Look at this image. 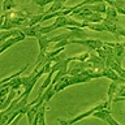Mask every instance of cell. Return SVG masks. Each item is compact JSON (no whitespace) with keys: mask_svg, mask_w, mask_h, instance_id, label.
<instances>
[{"mask_svg":"<svg viewBox=\"0 0 125 125\" xmlns=\"http://www.w3.org/2000/svg\"><path fill=\"white\" fill-rule=\"evenodd\" d=\"M70 44H80L86 47L89 51H95L98 48H102L103 47V42L99 41V39H70L69 41Z\"/></svg>","mask_w":125,"mask_h":125,"instance_id":"cell-1","label":"cell"},{"mask_svg":"<svg viewBox=\"0 0 125 125\" xmlns=\"http://www.w3.org/2000/svg\"><path fill=\"white\" fill-rule=\"evenodd\" d=\"M102 72V77L108 78L112 82H117V83H125V78H121L119 74H117L115 70H112L111 68H104L100 70Z\"/></svg>","mask_w":125,"mask_h":125,"instance_id":"cell-2","label":"cell"},{"mask_svg":"<svg viewBox=\"0 0 125 125\" xmlns=\"http://www.w3.org/2000/svg\"><path fill=\"white\" fill-rule=\"evenodd\" d=\"M41 27L42 25L38 23V25H34V26H22L20 27L21 31L23 33L25 37H30V38H38L41 35Z\"/></svg>","mask_w":125,"mask_h":125,"instance_id":"cell-3","label":"cell"},{"mask_svg":"<svg viewBox=\"0 0 125 125\" xmlns=\"http://www.w3.org/2000/svg\"><path fill=\"white\" fill-rule=\"evenodd\" d=\"M25 35L21 34V35H17V37H13V38H9V39H7L5 42H3L1 44H0V55H1L4 51H7L8 48H10L12 46H14V44H17L18 42H22V41H25Z\"/></svg>","mask_w":125,"mask_h":125,"instance_id":"cell-4","label":"cell"},{"mask_svg":"<svg viewBox=\"0 0 125 125\" xmlns=\"http://www.w3.org/2000/svg\"><path fill=\"white\" fill-rule=\"evenodd\" d=\"M68 31H70L72 39H86L87 38V33L82 27H76V26H68L65 27Z\"/></svg>","mask_w":125,"mask_h":125,"instance_id":"cell-5","label":"cell"},{"mask_svg":"<svg viewBox=\"0 0 125 125\" xmlns=\"http://www.w3.org/2000/svg\"><path fill=\"white\" fill-rule=\"evenodd\" d=\"M23 34L21 29H13V30H1L0 31V43L5 42L7 39L9 38H13V37H17V35H21Z\"/></svg>","mask_w":125,"mask_h":125,"instance_id":"cell-6","label":"cell"},{"mask_svg":"<svg viewBox=\"0 0 125 125\" xmlns=\"http://www.w3.org/2000/svg\"><path fill=\"white\" fill-rule=\"evenodd\" d=\"M102 25H103V27H104V30L105 31H108V33H111V34H113L115 37L120 41V38H119V35H117V23H115L113 21H108V20H105V18H103L102 20Z\"/></svg>","mask_w":125,"mask_h":125,"instance_id":"cell-7","label":"cell"},{"mask_svg":"<svg viewBox=\"0 0 125 125\" xmlns=\"http://www.w3.org/2000/svg\"><path fill=\"white\" fill-rule=\"evenodd\" d=\"M37 41H38V44H39V53H46L47 50H48V47L51 46L50 38L47 37V35H39L37 38Z\"/></svg>","mask_w":125,"mask_h":125,"instance_id":"cell-8","label":"cell"},{"mask_svg":"<svg viewBox=\"0 0 125 125\" xmlns=\"http://www.w3.org/2000/svg\"><path fill=\"white\" fill-rule=\"evenodd\" d=\"M43 16H44V12H43V13H39V14H31L30 17L26 20L25 26H34V25H38V23H41Z\"/></svg>","mask_w":125,"mask_h":125,"instance_id":"cell-9","label":"cell"},{"mask_svg":"<svg viewBox=\"0 0 125 125\" xmlns=\"http://www.w3.org/2000/svg\"><path fill=\"white\" fill-rule=\"evenodd\" d=\"M29 68V64H26V65H23L21 69L18 70V72H16V73H13V74H10V76H8V77H5V78H3L1 81H0V86L1 85H4V83H7V82H9V81H12V80H14V78H17V77H20L21 74L25 72V70Z\"/></svg>","mask_w":125,"mask_h":125,"instance_id":"cell-10","label":"cell"},{"mask_svg":"<svg viewBox=\"0 0 125 125\" xmlns=\"http://www.w3.org/2000/svg\"><path fill=\"white\" fill-rule=\"evenodd\" d=\"M72 39V35H70V31H64V33L59 34V35H55V37L50 38V43H57L60 41H70Z\"/></svg>","mask_w":125,"mask_h":125,"instance_id":"cell-11","label":"cell"},{"mask_svg":"<svg viewBox=\"0 0 125 125\" xmlns=\"http://www.w3.org/2000/svg\"><path fill=\"white\" fill-rule=\"evenodd\" d=\"M117 87H119V83H117V82H111L109 86H108V90H107V102H108L109 104H111V102H112V98L116 95Z\"/></svg>","mask_w":125,"mask_h":125,"instance_id":"cell-12","label":"cell"},{"mask_svg":"<svg viewBox=\"0 0 125 125\" xmlns=\"http://www.w3.org/2000/svg\"><path fill=\"white\" fill-rule=\"evenodd\" d=\"M17 8V4H16L14 0H4L3 5H1V10L4 13H8V12H12Z\"/></svg>","mask_w":125,"mask_h":125,"instance_id":"cell-13","label":"cell"},{"mask_svg":"<svg viewBox=\"0 0 125 125\" xmlns=\"http://www.w3.org/2000/svg\"><path fill=\"white\" fill-rule=\"evenodd\" d=\"M112 113H111V109H98V111H95L93 113V117H95V119H100V120H103L105 121V119H107L108 116H111Z\"/></svg>","mask_w":125,"mask_h":125,"instance_id":"cell-14","label":"cell"},{"mask_svg":"<svg viewBox=\"0 0 125 125\" xmlns=\"http://www.w3.org/2000/svg\"><path fill=\"white\" fill-rule=\"evenodd\" d=\"M65 5L64 4H61V3H59V1H53V3H51V5L50 8L47 10H44V14H48V13H55V12H59V10H62V9H65Z\"/></svg>","mask_w":125,"mask_h":125,"instance_id":"cell-15","label":"cell"},{"mask_svg":"<svg viewBox=\"0 0 125 125\" xmlns=\"http://www.w3.org/2000/svg\"><path fill=\"white\" fill-rule=\"evenodd\" d=\"M90 10L94 12V13H99V14H104L105 9H107V4L105 3H98V4H93V5H89Z\"/></svg>","mask_w":125,"mask_h":125,"instance_id":"cell-16","label":"cell"},{"mask_svg":"<svg viewBox=\"0 0 125 125\" xmlns=\"http://www.w3.org/2000/svg\"><path fill=\"white\" fill-rule=\"evenodd\" d=\"M105 20H108V21H113L115 22V20L117 17V12L115 9V7H111V5H107V9H105Z\"/></svg>","mask_w":125,"mask_h":125,"instance_id":"cell-17","label":"cell"},{"mask_svg":"<svg viewBox=\"0 0 125 125\" xmlns=\"http://www.w3.org/2000/svg\"><path fill=\"white\" fill-rule=\"evenodd\" d=\"M42 95L43 98H44V103L46 104H48V102L52 99V96L55 95V91H53V85H50L48 87H47L44 91L42 93Z\"/></svg>","mask_w":125,"mask_h":125,"instance_id":"cell-18","label":"cell"},{"mask_svg":"<svg viewBox=\"0 0 125 125\" xmlns=\"http://www.w3.org/2000/svg\"><path fill=\"white\" fill-rule=\"evenodd\" d=\"M103 14H99V13H94L93 12V14L90 16V17H87L85 20L83 22L86 23H98V22H102V20H103Z\"/></svg>","mask_w":125,"mask_h":125,"instance_id":"cell-19","label":"cell"},{"mask_svg":"<svg viewBox=\"0 0 125 125\" xmlns=\"http://www.w3.org/2000/svg\"><path fill=\"white\" fill-rule=\"evenodd\" d=\"M52 77H53V74L52 73H47V77H46V80L43 81V83L41 86V89H39V91H38V95H41V94L44 91V90L48 87V86L51 85V81H52Z\"/></svg>","mask_w":125,"mask_h":125,"instance_id":"cell-20","label":"cell"},{"mask_svg":"<svg viewBox=\"0 0 125 125\" xmlns=\"http://www.w3.org/2000/svg\"><path fill=\"white\" fill-rule=\"evenodd\" d=\"M89 55L90 52H83V53H81V55H77V56H73V57H68V61H80V62H85V61H87V59H89Z\"/></svg>","mask_w":125,"mask_h":125,"instance_id":"cell-21","label":"cell"},{"mask_svg":"<svg viewBox=\"0 0 125 125\" xmlns=\"http://www.w3.org/2000/svg\"><path fill=\"white\" fill-rule=\"evenodd\" d=\"M86 29H90V30H93V31H98V33L105 31L103 25H102L100 22H98V23H86Z\"/></svg>","mask_w":125,"mask_h":125,"instance_id":"cell-22","label":"cell"},{"mask_svg":"<svg viewBox=\"0 0 125 125\" xmlns=\"http://www.w3.org/2000/svg\"><path fill=\"white\" fill-rule=\"evenodd\" d=\"M65 59H66V55H65V52H60L59 55H56L55 57L51 59L50 61H51V62H59V61H64Z\"/></svg>","mask_w":125,"mask_h":125,"instance_id":"cell-23","label":"cell"},{"mask_svg":"<svg viewBox=\"0 0 125 125\" xmlns=\"http://www.w3.org/2000/svg\"><path fill=\"white\" fill-rule=\"evenodd\" d=\"M10 89L8 86H4V87H0V98H5L8 94H9Z\"/></svg>","mask_w":125,"mask_h":125,"instance_id":"cell-24","label":"cell"},{"mask_svg":"<svg viewBox=\"0 0 125 125\" xmlns=\"http://www.w3.org/2000/svg\"><path fill=\"white\" fill-rule=\"evenodd\" d=\"M105 121H107V124H108V125H121L119 121H116L115 119H113L112 115H111V116H108L107 119H105Z\"/></svg>","mask_w":125,"mask_h":125,"instance_id":"cell-25","label":"cell"},{"mask_svg":"<svg viewBox=\"0 0 125 125\" xmlns=\"http://www.w3.org/2000/svg\"><path fill=\"white\" fill-rule=\"evenodd\" d=\"M117 102H125V96H113L111 104H115Z\"/></svg>","mask_w":125,"mask_h":125,"instance_id":"cell-26","label":"cell"},{"mask_svg":"<svg viewBox=\"0 0 125 125\" xmlns=\"http://www.w3.org/2000/svg\"><path fill=\"white\" fill-rule=\"evenodd\" d=\"M56 123H59L60 125H68V123H66V120H61V119H57Z\"/></svg>","mask_w":125,"mask_h":125,"instance_id":"cell-27","label":"cell"},{"mask_svg":"<svg viewBox=\"0 0 125 125\" xmlns=\"http://www.w3.org/2000/svg\"><path fill=\"white\" fill-rule=\"evenodd\" d=\"M55 1H59V3H61V4H65L68 0H55Z\"/></svg>","mask_w":125,"mask_h":125,"instance_id":"cell-28","label":"cell"},{"mask_svg":"<svg viewBox=\"0 0 125 125\" xmlns=\"http://www.w3.org/2000/svg\"><path fill=\"white\" fill-rule=\"evenodd\" d=\"M55 125H60V124H59V123H56V124H55Z\"/></svg>","mask_w":125,"mask_h":125,"instance_id":"cell-29","label":"cell"},{"mask_svg":"<svg viewBox=\"0 0 125 125\" xmlns=\"http://www.w3.org/2000/svg\"><path fill=\"white\" fill-rule=\"evenodd\" d=\"M0 44H1V43H0Z\"/></svg>","mask_w":125,"mask_h":125,"instance_id":"cell-30","label":"cell"}]
</instances>
